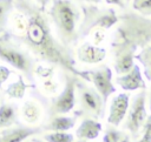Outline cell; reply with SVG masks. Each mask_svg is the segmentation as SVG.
<instances>
[{
    "label": "cell",
    "mask_w": 151,
    "mask_h": 142,
    "mask_svg": "<svg viewBox=\"0 0 151 142\" xmlns=\"http://www.w3.org/2000/svg\"><path fill=\"white\" fill-rule=\"evenodd\" d=\"M6 29L18 45L28 50L37 60L59 67L87 82L85 70L76 66L73 48L64 46L53 34L47 13L32 0H14V11Z\"/></svg>",
    "instance_id": "6da1fadb"
},
{
    "label": "cell",
    "mask_w": 151,
    "mask_h": 142,
    "mask_svg": "<svg viewBox=\"0 0 151 142\" xmlns=\"http://www.w3.org/2000/svg\"><path fill=\"white\" fill-rule=\"evenodd\" d=\"M47 14L58 40L64 46L73 48L79 41L78 29L83 16L80 6L72 0H52Z\"/></svg>",
    "instance_id": "7a4b0ae2"
},
{
    "label": "cell",
    "mask_w": 151,
    "mask_h": 142,
    "mask_svg": "<svg viewBox=\"0 0 151 142\" xmlns=\"http://www.w3.org/2000/svg\"><path fill=\"white\" fill-rule=\"evenodd\" d=\"M81 21L78 29L79 41L87 36L93 38V45L99 46L105 38V32L118 23V14L111 7H98L92 4H83Z\"/></svg>",
    "instance_id": "3957f363"
},
{
    "label": "cell",
    "mask_w": 151,
    "mask_h": 142,
    "mask_svg": "<svg viewBox=\"0 0 151 142\" xmlns=\"http://www.w3.org/2000/svg\"><path fill=\"white\" fill-rule=\"evenodd\" d=\"M113 38L123 39L139 49L151 45V16H144L134 11L118 14V23Z\"/></svg>",
    "instance_id": "277c9868"
},
{
    "label": "cell",
    "mask_w": 151,
    "mask_h": 142,
    "mask_svg": "<svg viewBox=\"0 0 151 142\" xmlns=\"http://www.w3.org/2000/svg\"><path fill=\"white\" fill-rule=\"evenodd\" d=\"M0 60L22 73V75L33 83L37 67L35 59L28 50L12 40L7 31L0 34Z\"/></svg>",
    "instance_id": "5b68a950"
},
{
    "label": "cell",
    "mask_w": 151,
    "mask_h": 142,
    "mask_svg": "<svg viewBox=\"0 0 151 142\" xmlns=\"http://www.w3.org/2000/svg\"><path fill=\"white\" fill-rule=\"evenodd\" d=\"M76 96L78 103V110L74 116H85L94 120L103 119L105 115L106 102L101 95L96 90L94 87L90 86L88 82L78 77L76 84Z\"/></svg>",
    "instance_id": "8992f818"
},
{
    "label": "cell",
    "mask_w": 151,
    "mask_h": 142,
    "mask_svg": "<svg viewBox=\"0 0 151 142\" xmlns=\"http://www.w3.org/2000/svg\"><path fill=\"white\" fill-rule=\"evenodd\" d=\"M65 84L63 90L54 97L51 99L47 110L48 116H55V115H64L68 114L73 110V108L77 104V96H76V84L78 76L65 72Z\"/></svg>",
    "instance_id": "52a82bcc"
},
{
    "label": "cell",
    "mask_w": 151,
    "mask_h": 142,
    "mask_svg": "<svg viewBox=\"0 0 151 142\" xmlns=\"http://www.w3.org/2000/svg\"><path fill=\"white\" fill-rule=\"evenodd\" d=\"M146 96L147 92L145 89L138 92L136 95H133L132 101L130 103L124 127L127 129L132 136L133 140L139 138V135H142L143 126L147 119V111H146Z\"/></svg>",
    "instance_id": "ba28073f"
},
{
    "label": "cell",
    "mask_w": 151,
    "mask_h": 142,
    "mask_svg": "<svg viewBox=\"0 0 151 142\" xmlns=\"http://www.w3.org/2000/svg\"><path fill=\"white\" fill-rule=\"evenodd\" d=\"M112 47V60H113V69L117 75H124L129 73L133 66L136 65V54L139 48L131 42L113 38L111 43Z\"/></svg>",
    "instance_id": "9c48e42d"
},
{
    "label": "cell",
    "mask_w": 151,
    "mask_h": 142,
    "mask_svg": "<svg viewBox=\"0 0 151 142\" xmlns=\"http://www.w3.org/2000/svg\"><path fill=\"white\" fill-rule=\"evenodd\" d=\"M85 73L87 75V82L92 83L104 101L107 102L110 96L116 93V87L112 82V69L106 65H101L94 69L85 70Z\"/></svg>",
    "instance_id": "30bf717a"
},
{
    "label": "cell",
    "mask_w": 151,
    "mask_h": 142,
    "mask_svg": "<svg viewBox=\"0 0 151 142\" xmlns=\"http://www.w3.org/2000/svg\"><path fill=\"white\" fill-rule=\"evenodd\" d=\"M130 107V95L127 93H119L112 97L107 115V123L118 127L125 119Z\"/></svg>",
    "instance_id": "8fae6325"
},
{
    "label": "cell",
    "mask_w": 151,
    "mask_h": 142,
    "mask_svg": "<svg viewBox=\"0 0 151 142\" xmlns=\"http://www.w3.org/2000/svg\"><path fill=\"white\" fill-rule=\"evenodd\" d=\"M41 127L15 124L0 130V142H25L28 137L40 134Z\"/></svg>",
    "instance_id": "7c38bea8"
},
{
    "label": "cell",
    "mask_w": 151,
    "mask_h": 142,
    "mask_svg": "<svg viewBox=\"0 0 151 142\" xmlns=\"http://www.w3.org/2000/svg\"><path fill=\"white\" fill-rule=\"evenodd\" d=\"M114 81L123 90H126V92L146 89V82L143 77L140 66L138 63H136L129 73L124 75H117Z\"/></svg>",
    "instance_id": "4fadbf2b"
},
{
    "label": "cell",
    "mask_w": 151,
    "mask_h": 142,
    "mask_svg": "<svg viewBox=\"0 0 151 142\" xmlns=\"http://www.w3.org/2000/svg\"><path fill=\"white\" fill-rule=\"evenodd\" d=\"M76 56H77V60L83 63L96 65L105 60L106 49L90 42H83L81 45L78 46L76 50Z\"/></svg>",
    "instance_id": "5bb4252c"
},
{
    "label": "cell",
    "mask_w": 151,
    "mask_h": 142,
    "mask_svg": "<svg viewBox=\"0 0 151 142\" xmlns=\"http://www.w3.org/2000/svg\"><path fill=\"white\" fill-rule=\"evenodd\" d=\"M101 129H103L101 123L98 120L84 117L81 120L79 127L76 130V136L78 140L91 141V140H94L99 136Z\"/></svg>",
    "instance_id": "9a60e30c"
},
{
    "label": "cell",
    "mask_w": 151,
    "mask_h": 142,
    "mask_svg": "<svg viewBox=\"0 0 151 142\" xmlns=\"http://www.w3.org/2000/svg\"><path fill=\"white\" fill-rule=\"evenodd\" d=\"M77 123L76 116H65V115H55L51 116L44 126H41L42 131H68Z\"/></svg>",
    "instance_id": "2e32d148"
},
{
    "label": "cell",
    "mask_w": 151,
    "mask_h": 142,
    "mask_svg": "<svg viewBox=\"0 0 151 142\" xmlns=\"http://www.w3.org/2000/svg\"><path fill=\"white\" fill-rule=\"evenodd\" d=\"M18 106L9 102L0 104V130L12 127L18 122Z\"/></svg>",
    "instance_id": "e0dca14e"
},
{
    "label": "cell",
    "mask_w": 151,
    "mask_h": 142,
    "mask_svg": "<svg viewBox=\"0 0 151 142\" xmlns=\"http://www.w3.org/2000/svg\"><path fill=\"white\" fill-rule=\"evenodd\" d=\"M42 115L41 104L34 100H27L21 108V116L28 124H35L40 121Z\"/></svg>",
    "instance_id": "ac0fdd59"
},
{
    "label": "cell",
    "mask_w": 151,
    "mask_h": 142,
    "mask_svg": "<svg viewBox=\"0 0 151 142\" xmlns=\"http://www.w3.org/2000/svg\"><path fill=\"white\" fill-rule=\"evenodd\" d=\"M27 88H35V86L33 83H26L25 80H24V76L22 75H19L18 76V80L9 83L4 93L9 97V99H22L25 96V93H26V89Z\"/></svg>",
    "instance_id": "d6986e66"
},
{
    "label": "cell",
    "mask_w": 151,
    "mask_h": 142,
    "mask_svg": "<svg viewBox=\"0 0 151 142\" xmlns=\"http://www.w3.org/2000/svg\"><path fill=\"white\" fill-rule=\"evenodd\" d=\"M134 59L142 66L144 77L147 81H151V45L140 48L137 52Z\"/></svg>",
    "instance_id": "ffe728a7"
},
{
    "label": "cell",
    "mask_w": 151,
    "mask_h": 142,
    "mask_svg": "<svg viewBox=\"0 0 151 142\" xmlns=\"http://www.w3.org/2000/svg\"><path fill=\"white\" fill-rule=\"evenodd\" d=\"M14 11V0H0V34L7 29L9 16Z\"/></svg>",
    "instance_id": "44dd1931"
},
{
    "label": "cell",
    "mask_w": 151,
    "mask_h": 142,
    "mask_svg": "<svg viewBox=\"0 0 151 142\" xmlns=\"http://www.w3.org/2000/svg\"><path fill=\"white\" fill-rule=\"evenodd\" d=\"M45 142H73L74 136L67 131H50L42 136Z\"/></svg>",
    "instance_id": "7402d4cb"
},
{
    "label": "cell",
    "mask_w": 151,
    "mask_h": 142,
    "mask_svg": "<svg viewBox=\"0 0 151 142\" xmlns=\"http://www.w3.org/2000/svg\"><path fill=\"white\" fill-rule=\"evenodd\" d=\"M131 7L132 11L140 15L151 16V0H132Z\"/></svg>",
    "instance_id": "603a6c76"
},
{
    "label": "cell",
    "mask_w": 151,
    "mask_h": 142,
    "mask_svg": "<svg viewBox=\"0 0 151 142\" xmlns=\"http://www.w3.org/2000/svg\"><path fill=\"white\" fill-rule=\"evenodd\" d=\"M125 134L120 130L117 129V127L113 126H107L103 136V142H122V140L124 138Z\"/></svg>",
    "instance_id": "cb8c5ba5"
},
{
    "label": "cell",
    "mask_w": 151,
    "mask_h": 142,
    "mask_svg": "<svg viewBox=\"0 0 151 142\" xmlns=\"http://www.w3.org/2000/svg\"><path fill=\"white\" fill-rule=\"evenodd\" d=\"M59 87L58 81L54 79V76L48 77V79H44L41 80V93H44L45 95H53L57 93Z\"/></svg>",
    "instance_id": "d4e9b609"
},
{
    "label": "cell",
    "mask_w": 151,
    "mask_h": 142,
    "mask_svg": "<svg viewBox=\"0 0 151 142\" xmlns=\"http://www.w3.org/2000/svg\"><path fill=\"white\" fill-rule=\"evenodd\" d=\"M136 142H151V114L147 116V119L143 126L142 135Z\"/></svg>",
    "instance_id": "484cf974"
},
{
    "label": "cell",
    "mask_w": 151,
    "mask_h": 142,
    "mask_svg": "<svg viewBox=\"0 0 151 142\" xmlns=\"http://www.w3.org/2000/svg\"><path fill=\"white\" fill-rule=\"evenodd\" d=\"M11 73H12V72H11V69H9V68H7L6 66L0 65V88H2L4 83L8 80V77H9Z\"/></svg>",
    "instance_id": "4316f807"
},
{
    "label": "cell",
    "mask_w": 151,
    "mask_h": 142,
    "mask_svg": "<svg viewBox=\"0 0 151 142\" xmlns=\"http://www.w3.org/2000/svg\"><path fill=\"white\" fill-rule=\"evenodd\" d=\"M35 5H38L39 6V8H41L42 11H45L46 12V7L51 4V1L52 0H32Z\"/></svg>",
    "instance_id": "83f0119b"
},
{
    "label": "cell",
    "mask_w": 151,
    "mask_h": 142,
    "mask_svg": "<svg viewBox=\"0 0 151 142\" xmlns=\"http://www.w3.org/2000/svg\"><path fill=\"white\" fill-rule=\"evenodd\" d=\"M105 2L107 5H113V6H118L120 8H125L126 0H105Z\"/></svg>",
    "instance_id": "f1b7e54d"
},
{
    "label": "cell",
    "mask_w": 151,
    "mask_h": 142,
    "mask_svg": "<svg viewBox=\"0 0 151 142\" xmlns=\"http://www.w3.org/2000/svg\"><path fill=\"white\" fill-rule=\"evenodd\" d=\"M77 1H80L83 4H92V5H98L100 4L103 0H77Z\"/></svg>",
    "instance_id": "f546056e"
},
{
    "label": "cell",
    "mask_w": 151,
    "mask_h": 142,
    "mask_svg": "<svg viewBox=\"0 0 151 142\" xmlns=\"http://www.w3.org/2000/svg\"><path fill=\"white\" fill-rule=\"evenodd\" d=\"M146 100H147V103H149V110H150V113H151V87H150V89H149V92H147Z\"/></svg>",
    "instance_id": "4dcf8cb0"
},
{
    "label": "cell",
    "mask_w": 151,
    "mask_h": 142,
    "mask_svg": "<svg viewBox=\"0 0 151 142\" xmlns=\"http://www.w3.org/2000/svg\"><path fill=\"white\" fill-rule=\"evenodd\" d=\"M122 142H131V141H130V136H129V135H125L124 138L122 140Z\"/></svg>",
    "instance_id": "1f68e13d"
},
{
    "label": "cell",
    "mask_w": 151,
    "mask_h": 142,
    "mask_svg": "<svg viewBox=\"0 0 151 142\" xmlns=\"http://www.w3.org/2000/svg\"><path fill=\"white\" fill-rule=\"evenodd\" d=\"M31 141H32V142H45L44 140H40V138H38V137H34V138H32Z\"/></svg>",
    "instance_id": "d6a6232c"
},
{
    "label": "cell",
    "mask_w": 151,
    "mask_h": 142,
    "mask_svg": "<svg viewBox=\"0 0 151 142\" xmlns=\"http://www.w3.org/2000/svg\"><path fill=\"white\" fill-rule=\"evenodd\" d=\"M77 142H87V141H85V140H78Z\"/></svg>",
    "instance_id": "836d02e7"
},
{
    "label": "cell",
    "mask_w": 151,
    "mask_h": 142,
    "mask_svg": "<svg viewBox=\"0 0 151 142\" xmlns=\"http://www.w3.org/2000/svg\"><path fill=\"white\" fill-rule=\"evenodd\" d=\"M25 142H32V141H25Z\"/></svg>",
    "instance_id": "e575fe53"
},
{
    "label": "cell",
    "mask_w": 151,
    "mask_h": 142,
    "mask_svg": "<svg viewBox=\"0 0 151 142\" xmlns=\"http://www.w3.org/2000/svg\"><path fill=\"white\" fill-rule=\"evenodd\" d=\"M126 1H130V0H126Z\"/></svg>",
    "instance_id": "d590c367"
}]
</instances>
